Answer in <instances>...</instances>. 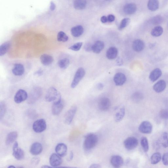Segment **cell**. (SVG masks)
<instances>
[{"label":"cell","instance_id":"ee69618b","mask_svg":"<svg viewBox=\"0 0 168 168\" xmlns=\"http://www.w3.org/2000/svg\"><path fill=\"white\" fill-rule=\"evenodd\" d=\"M92 46L93 45L90 43H86L84 47L85 50L87 52H90L92 51Z\"/></svg>","mask_w":168,"mask_h":168},{"label":"cell","instance_id":"816d5d0a","mask_svg":"<svg viewBox=\"0 0 168 168\" xmlns=\"http://www.w3.org/2000/svg\"><path fill=\"white\" fill-rule=\"evenodd\" d=\"M43 73V71L41 70H39L38 71L36 72L35 74L36 75L38 76H39L42 75Z\"/></svg>","mask_w":168,"mask_h":168},{"label":"cell","instance_id":"9c48e42d","mask_svg":"<svg viewBox=\"0 0 168 168\" xmlns=\"http://www.w3.org/2000/svg\"><path fill=\"white\" fill-rule=\"evenodd\" d=\"M28 96L25 90L20 89L16 93L14 98V101L17 103H21L26 101L28 98Z\"/></svg>","mask_w":168,"mask_h":168},{"label":"cell","instance_id":"b9f144b4","mask_svg":"<svg viewBox=\"0 0 168 168\" xmlns=\"http://www.w3.org/2000/svg\"><path fill=\"white\" fill-rule=\"evenodd\" d=\"M130 21V20L129 18H125L123 19L120 23L119 27V29L122 30L126 27L129 23Z\"/></svg>","mask_w":168,"mask_h":168},{"label":"cell","instance_id":"db71d44e","mask_svg":"<svg viewBox=\"0 0 168 168\" xmlns=\"http://www.w3.org/2000/svg\"><path fill=\"white\" fill-rule=\"evenodd\" d=\"M74 156V154L72 151H71L70 153V157L69 158V160L71 161L73 160Z\"/></svg>","mask_w":168,"mask_h":168},{"label":"cell","instance_id":"d4e9b609","mask_svg":"<svg viewBox=\"0 0 168 168\" xmlns=\"http://www.w3.org/2000/svg\"><path fill=\"white\" fill-rule=\"evenodd\" d=\"M162 72L159 68H156L149 74V78L151 82H154L158 79L161 76Z\"/></svg>","mask_w":168,"mask_h":168},{"label":"cell","instance_id":"5b68a950","mask_svg":"<svg viewBox=\"0 0 168 168\" xmlns=\"http://www.w3.org/2000/svg\"><path fill=\"white\" fill-rule=\"evenodd\" d=\"M46 127L47 124L45 120L42 119L35 121L33 125L34 131L36 133H41L44 132Z\"/></svg>","mask_w":168,"mask_h":168},{"label":"cell","instance_id":"bcb514c9","mask_svg":"<svg viewBox=\"0 0 168 168\" xmlns=\"http://www.w3.org/2000/svg\"><path fill=\"white\" fill-rule=\"evenodd\" d=\"M40 159L39 157H34L31 161V163L33 165H37L40 163Z\"/></svg>","mask_w":168,"mask_h":168},{"label":"cell","instance_id":"ba28073f","mask_svg":"<svg viewBox=\"0 0 168 168\" xmlns=\"http://www.w3.org/2000/svg\"><path fill=\"white\" fill-rule=\"evenodd\" d=\"M64 107V103L61 99L53 103L52 108V114L54 115H58L61 113Z\"/></svg>","mask_w":168,"mask_h":168},{"label":"cell","instance_id":"d6986e66","mask_svg":"<svg viewBox=\"0 0 168 168\" xmlns=\"http://www.w3.org/2000/svg\"><path fill=\"white\" fill-rule=\"evenodd\" d=\"M25 71L23 65L20 64H17L14 65L12 70V73L16 76H19L23 75Z\"/></svg>","mask_w":168,"mask_h":168},{"label":"cell","instance_id":"f907efd6","mask_svg":"<svg viewBox=\"0 0 168 168\" xmlns=\"http://www.w3.org/2000/svg\"><path fill=\"white\" fill-rule=\"evenodd\" d=\"M101 20L103 23H107L108 22V17L106 16H103L101 17Z\"/></svg>","mask_w":168,"mask_h":168},{"label":"cell","instance_id":"681fc988","mask_svg":"<svg viewBox=\"0 0 168 168\" xmlns=\"http://www.w3.org/2000/svg\"><path fill=\"white\" fill-rule=\"evenodd\" d=\"M104 87L103 84L102 83H98L97 85V88L99 90H102Z\"/></svg>","mask_w":168,"mask_h":168},{"label":"cell","instance_id":"8d00e7d4","mask_svg":"<svg viewBox=\"0 0 168 168\" xmlns=\"http://www.w3.org/2000/svg\"><path fill=\"white\" fill-rule=\"evenodd\" d=\"M7 105L4 102H2L0 104V119L1 120L4 117L7 111Z\"/></svg>","mask_w":168,"mask_h":168},{"label":"cell","instance_id":"c3c4849f","mask_svg":"<svg viewBox=\"0 0 168 168\" xmlns=\"http://www.w3.org/2000/svg\"><path fill=\"white\" fill-rule=\"evenodd\" d=\"M108 17V22H114L115 20V16L113 15H109Z\"/></svg>","mask_w":168,"mask_h":168},{"label":"cell","instance_id":"4fadbf2b","mask_svg":"<svg viewBox=\"0 0 168 168\" xmlns=\"http://www.w3.org/2000/svg\"><path fill=\"white\" fill-rule=\"evenodd\" d=\"M62 162L61 157L57 153H53L50 157V164L52 167H58L61 165Z\"/></svg>","mask_w":168,"mask_h":168},{"label":"cell","instance_id":"277c9868","mask_svg":"<svg viewBox=\"0 0 168 168\" xmlns=\"http://www.w3.org/2000/svg\"><path fill=\"white\" fill-rule=\"evenodd\" d=\"M85 72L84 68L82 67H80L79 68L74 74L71 84V88L74 89L76 88L81 80L83 78L85 75Z\"/></svg>","mask_w":168,"mask_h":168},{"label":"cell","instance_id":"52a82bcc","mask_svg":"<svg viewBox=\"0 0 168 168\" xmlns=\"http://www.w3.org/2000/svg\"><path fill=\"white\" fill-rule=\"evenodd\" d=\"M13 155L18 160H21L24 157V152L21 148L18 147V144L15 142L13 146Z\"/></svg>","mask_w":168,"mask_h":168},{"label":"cell","instance_id":"6da1fadb","mask_svg":"<svg viewBox=\"0 0 168 168\" xmlns=\"http://www.w3.org/2000/svg\"><path fill=\"white\" fill-rule=\"evenodd\" d=\"M98 141L97 136L94 134L87 135L84 142V147L86 150L89 151L94 148Z\"/></svg>","mask_w":168,"mask_h":168},{"label":"cell","instance_id":"7402d4cb","mask_svg":"<svg viewBox=\"0 0 168 168\" xmlns=\"http://www.w3.org/2000/svg\"><path fill=\"white\" fill-rule=\"evenodd\" d=\"M104 47V43L102 41H98L93 45L92 51L96 54H99L103 50Z\"/></svg>","mask_w":168,"mask_h":168},{"label":"cell","instance_id":"d6a6232c","mask_svg":"<svg viewBox=\"0 0 168 168\" xmlns=\"http://www.w3.org/2000/svg\"><path fill=\"white\" fill-rule=\"evenodd\" d=\"M163 32V29L160 26L154 27L151 31V34L155 37H158L161 36Z\"/></svg>","mask_w":168,"mask_h":168},{"label":"cell","instance_id":"7dc6e473","mask_svg":"<svg viewBox=\"0 0 168 168\" xmlns=\"http://www.w3.org/2000/svg\"><path fill=\"white\" fill-rule=\"evenodd\" d=\"M116 64L117 65L121 66L123 64V61L120 58H118L116 60Z\"/></svg>","mask_w":168,"mask_h":168},{"label":"cell","instance_id":"4316f807","mask_svg":"<svg viewBox=\"0 0 168 168\" xmlns=\"http://www.w3.org/2000/svg\"><path fill=\"white\" fill-rule=\"evenodd\" d=\"M17 133L16 132H12L9 133L6 138V144L8 145L12 144L17 139Z\"/></svg>","mask_w":168,"mask_h":168},{"label":"cell","instance_id":"f1b7e54d","mask_svg":"<svg viewBox=\"0 0 168 168\" xmlns=\"http://www.w3.org/2000/svg\"><path fill=\"white\" fill-rule=\"evenodd\" d=\"M11 47V43L9 42H6L3 43L0 46V56L5 55L9 50Z\"/></svg>","mask_w":168,"mask_h":168},{"label":"cell","instance_id":"5bb4252c","mask_svg":"<svg viewBox=\"0 0 168 168\" xmlns=\"http://www.w3.org/2000/svg\"><path fill=\"white\" fill-rule=\"evenodd\" d=\"M113 80L117 86H121L125 84L127 80V77L124 74L118 73L115 74Z\"/></svg>","mask_w":168,"mask_h":168},{"label":"cell","instance_id":"ab89813d","mask_svg":"<svg viewBox=\"0 0 168 168\" xmlns=\"http://www.w3.org/2000/svg\"><path fill=\"white\" fill-rule=\"evenodd\" d=\"M83 43L82 42H79L75 43L69 48V49L71 50L77 51H79L83 46Z\"/></svg>","mask_w":168,"mask_h":168},{"label":"cell","instance_id":"11a10c76","mask_svg":"<svg viewBox=\"0 0 168 168\" xmlns=\"http://www.w3.org/2000/svg\"><path fill=\"white\" fill-rule=\"evenodd\" d=\"M51 9L52 10H54L55 9V5L53 3H51Z\"/></svg>","mask_w":168,"mask_h":168},{"label":"cell","instance_id":"e0dca14e","mask_svg":"<svg viewBox=\"0 0 168 168\" xmlns=\"http://www.w3.org/2000/svg\"><path fill=\"white\" fill-rule=\"evenodd\" d=\"M43 150L42 146L40 143L36 142L32 145L30 149L31 154L34 155H37L40 154Z\"/></svg>","mask_w":168,"mask_h":168},{"label":"cell","instance_id":"60d3db41","mask_svg":"<svg viewBox=\"0 0 168 168\" xmlns=\"http://www.w3.org/2000/svg\"><path fill=\"white\" fill-rule=\"evenodd\" d=\"M162 21V18L160 16L158 15L153 17L151 22L153 24L156 25L161 23Z\"/></svg>","mask_w":168,"mask_h":168},{"label":"cell","instance_id":"44dd1931","mask_svg":"<svg viewBox=\"0 0 168 168\" xmlns=\"http://www.w3.org/2000/svg\"><path fill=\"white\" fill-rule=\"evenodd\" d=\"M166 86V83L165 81L161 80L154 85L153 89L156 92L160 93L165 89Z\"/></svg>","mask_w":168,"mask_h":168},{"label":"cell","instance_id":"9a60e30c","mask_svg":"<svg viewBox=\"0 0 168 168\" xmlns=\"http://www.w3.org/2000/svg\"><path fill=\"white\" fill-rule=\"evenodd\" d=\"M110 162L112 166L115 168L122 166L123 164V158L119 155H114L110 159Z\"/></svg>","mask_w":168,"mask_h":168},{"label":"cell","instance_id":"8992f818","mask_svg":"<svg viewBox=\"0 0 168 168\" xmlns=\"http://www.w3.org/2000/svg\"><path fill=\"white\" fill-rule=\"evenodd\" d=\"M138 144V141L134 137H129L124 142V145L128 150H132L135 148Z\"/></svg>","mask_w":168,"mask_h":168},{"label":"cell","instance_id":"7a4b0ae2","mask_svg":"<svg viewBox=\"0 0 168 168\" xmlns=\"http://www.w3.org/2000/svg\"><path fill=\"white\" fill-rule=\"evenodd\" d=\"M45 99L48 102L53 103L61 99L60 93L54 87H51L48 89L46 95Z\"/></svg>","mask_w":168,"mask_h":168},{"label":"cell","instance_id":"d590c367","mask_svg":"<svg viewBox=\"0 0 168 168\" xmlns=\"http://www.w3.org/2000/svg\"><path fill=\"white\" fill-rule=\"evenodd\" d=\"M141 144L144 151L145 152H147L149 150V146L147 138L145 137H143L141 139Z\"/></svg>","mask_w":168,"mask_h":168},{"label":"cell","instance_id":"83f0119b","mask_svg":"<svg viewBox=\"0 0 168 168\" xmlns=\"http://www.w3.org/2000/svg\"><path fill=\"white\" fill-rule=\"evenodd\" d=\"M159 5L158 0H149L147 7L149 10L151 11H154L159 8Z\"/></svg>","mask_w":168,"mask_h":168},{"label":"cell","instance_id":"3957f363","mask_svg":"<svg viewBox=\"0 0 168 168\" xmlns=\"http://www.w3.org/2000/svg\"><path fill=\"white\" fill-rule=\"evenodd\" d=\"M42 90L39 87H36L31 92L28 98V103L32 104L38 101L42 94Z\"/></svg>","mask_w":168,"mask_h":168},{"label":"cell","instance_id":"7c38bea8","mask_svg":"<svg viewBox=\"0 0 168 168\" xmlns=\"http://www.w3.org/2000/svg\"><path fill=\"white\" fill-rule=\"evenodd\" d=\"M111 103L110 99L107 98L103 97L99 99L98 103V108L102 111H106L110 107Z\"/></svg>","mask_w":168,"mask_h":168},{"label":"cell","instance_id":"f6af8a7d","mask_svg":"<svg viewBox=\"0 0 168 168\" xmlns=\"http://www.w3.org/2000/svg\"><path fill=\"white\" fill-rule=\"evenodd\" d=\"M163 163L165 166H168V153H165L162 157Z\"/></svg>","mask_w":168,"mask_h":168},{"label":"cell","instance_id":"f5cc1de1","mask_svg":"<svg viewBox=\"0 0 168 168\" xmlns=\"http://www.w3.org/2000/svg\"><path fill=\"white\" fill-rule=\"evenodd\" d=\"M90 168H101L100 165L97 164H93L90 165Z\"/></svg>","mask_w":168,"mask_h":168},{"label":"cell","instance_id":"603a6c76","mask_svg":"<svg viewBox=\"0 0 168 168\" xmlns=\"http://www.w3.org/2000/svg\"><path fill=\"white\" fill-rule=\"evenodd\" d=\"M118 51L117 49L114 47L109 48L106 52V56L110 60L116 59L117 57Z\"/></svg>","mask_w":168,"mask_h":168},{"label":"cell","instance_id":"ffe728a7","mask_svg":"<svg viewBox=\"0 0 168 168\" xmlns=\"http://www.w3.org/2000/svg\"><path fill=\"white\" fill-rule=\"evenodd\" d=\"M40 61L43 65L47 66L51 65L53 63L54 59L50 55L44 54L41 56Z\"/></svg>","mask_w":168,"mask_h":168},{"label":"cell","instance_id":"1f68e13d","mask_svg":"<svg viewBox=\"0 0 168 168\" xmlns=\"http://www.w3.org/2000/svg\"><path fill=\"white\" fill-rule=\"evenodd\" d=\"M70 63V60L65 58L60 60L58 61V64L59 67L61 69L65 70L69 66Z\"/></svg>","mask_w":168,"mask_h":168},{"label":"cell","instance_id":"6f0895ef","mask_svg":"<svg viewBox=\"0 0 168 168\" xmlns=\"http://www.w3.org/2000/svg\"><path fill=\"white\" fill-rule=\"evenodd\" d=\"M9 168H15V167L11 165L8 167Z\"/></svg>","mask_w":168,"mask_h":168},{"label":"cell","instance_id":"30bf717a","mask_svg":"<svg viewBox=\"0 0 168 168\" xmlns=\"http://www.w3.org/2000/svg\"><path fill=\"white\" fill-rule=\"evenodd\" d=\"M77 111V107L75 106H73L67 111L65 117V122L66 124H71Z\"/></svg>","mask_w":168,"mask_h":168},{"label":"cell","instance_id":"74e56055","mask_svg":"<svg viewBox=\"0 0 168 168\" xmlns=\"http://www.w3.org/2000/svg\"><path fill=\"white\" fill-rule=\"evenodd\" d=\"M143 95L140 92H136L134 93L132 96L133 101L135 102H138L140 101L143 98Z\"/></svg>","mask_w":168,"mask_h":168},{"label":"cell","instance_id":"ac0fdd59","mask_svg":"<svg viewBox=\"0 0 168 168\" xmlns=\"http://www.w3.org/2000/svg\"><path fill=\"white\" fill-rule=\"evenodd\" d=\"M145 47L144 42L141 40H136L133 42L132 48L136 52H139L142 51Z\"/></svg>","mask_w":168,"mask_h":168},{"label":"cell","instance_id":"484cf974","mask_svg":"<svg viewBox=\"0 0 168 168\" xmlns=\"http://www.w3.org/2000/svg\"><path fill=\"white\" fill-rule=\"evenodd\" d=\"M84 29L81 26H78L73 27L71 30L72 35L74 37H79L83 33Z\"/></svg>","mask_w":168,"mask_h":168},{"label":"cell","instance_id":"cb8c5ba5","mask_svg":"<svg viewBox=\"0 0 168 168\" xmlns=\"http://www.w3.org/2000/svg\"><path fill=\"white\" fill-rule=\"evenodd\" d=\"M137 10L136 5L133 3L128 4L124 6L123 11L127 15H132L134 14Z\"/></svg>","mask_w":168,"mask_h":168},{"label":"cell","instance_id":"e575fe53","mask_svg":"<svg viewBox=\"0 0 168 168\" xmlns=\"http://www.w3.org/2000/svg\"><path fill=\"white\" fill-rule=\"evenodd\" d=\"M57 39L59 42H64L67 41L69 39V38L64 32L60 31L58 34Z\"/></svg>","mask_w":168,"mask_h":168},{"label":"cell","instance_id":"836d02e7","mask_svg":"<svg viewBox=\"0 0 168 168\" xmlns=\"http://www.w3.org/2000/svg\"><path fill=\"white\" fill-rule=\"evenodd\" d=\"M161 159V154L159 153H156L152 156L151 157V163L153 165L156 164Z\"/></svg>","mask_w":168,"mask_h":168},{"label":"cell","instance_id":"8fae6325","mask_svg":"<svg viewBox=\"0 0 168 168\" xmlns=\"http://www.w3.org/2000/svg\"><path fill=\"white\" fill-rule=\"evenodd\" d=\"M153 127L151 124L148 121L143 122L139 127V132L144 134H150L152 131Z\"/></svg>","mask_w":168,"mask_h":168},{"label":"cell","instance_id":"f546056e","mask_svg":"<svg viewBox=\"0 0 168 168\" xmlns=\"http://www.w3.org/2000/svg\"><path fill=\"white\" fill-rule=\"evenodd\" d=\"M86 2L85 0H75L74 3V8L77 10H82L85 8Z\"/></svg>","mask_w":168,"mask_h":168},{"label":"cell","instance_id":"7bdbcfd3","mask_svg":"<svg viewBox=\"0 0 168 168\" xmlns=\"http://www.w3.org/2000/svg\"><path fill=\"white\" fill-rule=\"evenodd\" d=\"M160 116L163 119L168 120V109H164L161 110L160 113Z\"/></svg>","mask_w":168,"mask_h":168},{"label":"cell","instance_id":"9f6ffc18","mask_svg":"<svg viewBox=\"0 0 168 168\" xmlns=\"http://www.w3.org/2000/svg\"><path fill=\"white\" fill-rule=\"evenodd\" d=\"M42 168H49V167H51L50 166H42Z\"/></svg>","mask_w":168,"mask_h":168},{"label":"cell","instance_id":"2e32d148","mask_svg":"<svg viewBox=\"0 0 168 168\" xmlns=\"http://www.w3.org/2000/svg\"><path fill=\"white\" fill-rule=\"evenodd\" d=\"M55 151L57 154L61 157H64L67 154V146L64 143H60L56 146Z\"/></svg>","mask_w":168,"mask_h":168},{"label":"cell","instance_id":"f35d334b","mask_svg":"<svg viewBox=\"0 0 168 168\" xmlns=\"http://www.w3.org/2000/svg\"><path fill=\"white\" fill-rule=\"evenodd\" d=\"M161 144L164 148L168 147V133L165 132L162 136Z\"/></svg>","mask_w":168,"mask_h":168},{"label":"cell","instance_id":"4dcf8cb0","mask_svg":"<svg viewBox=\"0 0 168 168\" xmlns=\"http://www.w3.org/2000/svg\"><path fill=\"white\" fill-rule=\"evenodd\" d=\"M125 114V109L124 107L121 108L118 111L115 116V120L117 122H119L122 120Z\"/></svg>","mask_w":168,"mask_h":168}]
</instances>
